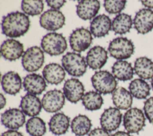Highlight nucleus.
Segmentation results:
<instances>
[{"label":"nucleus","instance_id":"1","mask_svg":"<svg viewBox=\"0 0 153 136\" xmlns=\"http://www.w3.org/2000/svg\"><path fill=\"white\" fill-rule=\"evenodd\" d=\"M2 33L10 38L24 35L30 27V20L25 14L15 11L4 16L1 23Z\"/></svg>","mask_w":153,"mask_h":136},{"label":"nucleus","instance_id":"2","mask_svg":"<svg viewBox=\"0 0 153 136\" xmlns=\"http://www.w3.org/2000/svg\"><path fill=\"white\" fill-rule=\"evenodd\" d=\"M41 46L42 50L50 56L60 55L68 47L65 37L56 32H50L44 35L41 40Z\"/></svg>","mask_w":153,"mask_h":136},{"label":"nucleus","instance_id":"3","mask_svg":"<svg viewBox=\"0 0 153 136\" xmlns=\"http://www.w3.org/2000/svg\"><path fill=\"white\" fill-rule=\"evenodd\" d=\"M62 64L68 74L74 77L83 75L87 68L84 58L75 52H68L63 56Z\"/></svg>","mask_w":153,"mask_h":136},{"label":"nucleus","instance_id":"4","mask_svg":"<svg viewBox=\"0 0 153 136\" xmlns=\"http://www.w3.org/2000/svg\"><path fill=\"white\" fill-rule=\"evenodd\" d=\"M91 80L96 90L104 95L112 93L117 85L115 77L106 70L96 71L92 76Z\"/></svg>","mask_w":153,"mask_h":136},{"label":"nucleus","instance_id":"5","mask_svg":"<svg viewBox=\"0 0 153 136\" xmlns=\"http://www.w3.org/2000/svg\"><path fill=\"white\" fill-rule=\"evenodd\" d=\"M134 44L126 37H117L112 40L109 45L110 55L118 60L129 58L134 53Z\"/></svg>","mask_w":153,"mask_h":136},{"label":"nucleus","instance_id":"6","mask_svg":"<svg viewBox=\"0 0 153 136\" xmlns=\"http://www.w3.org/2000/svg\"><path fill=\"white\" fill-rule=\"evenodd\" d=\"M44 62V52L38 46L29 47L24 52L22 56V66L28 72L38 71L42 67Z\"/></svg>","mask_w":153,"mask_h":136},{"label":"nucleus","instance_id":"7","mask_svg":"<svg viewBox=\"0 0 153 136\" xmlns=\"http://www.w3.org/2000/svg\"><path fill=\"white\" fill-rule=\"evenodd\" d=\"M123 125L128 133H138L145 126L143 111L137 108H129L123 117Z\"/></svg>","mask_w":153,"mask_h":136},{"label":"nucleus","instance_id":"8","mask_svg":"<svg viewBox=\"0 0 153 136\" xmlns=\"http://www.w3.org/2000/svg\"><path fill=\"white\" fill-rule=\"evenodd\" d=\"M93 37L87 29L79 28L74 30L69 37L71 49L75 52H81L87 50L91 44Z\"/></svg>","mask_w":153,"mask_h":136},{"label":"nucleus","instance_id":"9","mask_svg":"<svg viewBox=\"0 0 153 136\" xmlns=\"http://www.w3.org/2000/svg\"><path fill=\"white\" fill-rule=\"evenodd\" d=\"M65 17L59 10L50 9L43 13L39 19L41 27L48 31H55L65 25Z\"/></svg>","mask_w":153,"mask_h":136},{"label":"nucleus","instance_id":"10","mask_svg":"<svg viewBox=\"0 0 153 136\" xmlns=\"http://www.w3.org/2000/svg\"><path fill=\"white\" fill-rule=\"evenodd\" d=\"M65 102L64 93L60 90L54 89L46 92L41 101L42 107L48 113H56L61 110Z\"/></svg>","mask_w":153,"mask_h":136},{"label":"nucleus","instance_id":"11","mask_svg":"<svg viewBox=\"0 0 153 136\" xmlns=\"http://www.w3.org/2000/svg\"><path fill=\"white\" fill-rule=\"evenodd\" d=\"M122 113L116 107H109L105 110L100 118L102 128L108 132L117 129L121 122Z\"/></svg>","mask_w":153,"mask_h":136},{"label":"nucleus","instance_id":"12","mask_svg":"<svg viewBox=\"0 0 153 136\" xmlns=\"http://www.w3.org/2000/svg\"><path fill=\"white\" fill-rule=\"evenodd\" d=\"M2 124L10 129L17 130L23 126L26 121L25 113L22 110L13 108L5 111L1 114Z\"/></svg>","mask_w":153,"mask_h":136},{"label":"nucleus","instance_id":"13","mask_svg":"<svg viewBox=\"0 0 153 136\" xmlns=\"http://www.w3.org/2000/svg\"><path fill=\"white\" fill-rule=\"evenodd\" d=\"M65 98L72 103H76L80 101L84 95V87L82 83L75 78L67 80L63 87Z\"/></svg>","mask_w":153,"mask_h":136},{"label":"nucleus","instance_id":"14","mask_svg":"<svg viewBox=\"0 0 153 136\" xmlns=\"http://www.w3.org/2000/svg\"><path fill=\"white\" fill-rule=\"evenodd\" d=\"M134 28L138 33L145 34L153 28V11L149 8H142L136 14L133 20Z\"/></svg>","mask_w":153,"mask_h":136},{"label":"nucleus","instance_id":"15","mask_svg":"<svg viewBox=\"0 0 153 136\" xmlns=\"http://www.w3.org/2000/svg\"><path fill=\"white\" fill-rule=\"evenodd\" d=\"M24 52L22 43L14 39H8L3 42L1 47V53L3 58L10 61L19 59Z\"/></svg>","mask_w":153,"mask_h":136},{"label":"nucleus","instance_id":"16","mask_svg":"<svg viewBox=\"0 0 153 136\" xmlns=\"http://www.w3.org/2000/svg\"><path fill=\"white\" fill-rule=\"evenodd\" d=\"M108 59L107 51L102 47L97 46L92 47L86 56V62L89 67L93 69L102 68Z\"/></svg>","mask_w":153,"mask_h":136},{"label":"nucleus","instance_id":"17","mask_svg":"<svg viewBox=\"0 0 153 136\" xmlns=\"http://www.w3.org/2000/svg\"><path fill=\"white\" fill-rule=\"evenodd\" d=\"M23 84L28 93L35 95L41 94L47 86L44 78L40 74L34 73L27 75L24 78Z\"/></svg>","mask_w":153,"mask_h":136},{"label":"nucleus","instance_id":"18","mask_svg":"<svg viewBox=\"0 0 153 136\" xmlns=\"http://www.w3.org/2000/svg\"><path fill=\"white\" fill-rule=\"evenodd\" d=\"M112 22L109 16L105 14L94 17L90 23V32L97 38L103 37L111 30Z\"/></svg>","mask_w":153,"mask_h":136},{"label":"nucleus","instance_id":"19","mask_svg":"<svg viewBox=\"0 0 153 136\" xmlns=\"http://www.w3.org/2000/svg\"><path fill=\"white\" fill-rule=\"evenodd\" d=\"M20 107L25 114L32 117L39 114L42 107L38 97L35 95L27 93L22 98Z\"/></svg>","mask_w":153,"mask_h":136},{"label":"nucleus","instance_id":"20","mask_svg":"<svg viewBox=\"0 0 153 136\" xmlns=\"http://www.w3.org/2000/svg\"><path fill=\"white\" fill-rule=\"evenodd\" d=\"M100 4L97 0H82L76 5V14L82 20H90L97 14Z\"/></svg>","mask_w":153,"mask_h":136},{"label":"nucleus","instance_id":"21","mask_svg":"<svg viewBox=\"0 0 153 136\" xmlns=\"http://www.w3.org/2000/svg\"><path fill=\"white\" fill-rule=\"evenodd\" d=\"M44 79L50 84L57 85L62 82L65 77L64 68L59 64L51 63L44 67L42 70Z\"/></svg>","mask_w":153,"mask_h":136},{"label":"nucleus","instance_id":"22","mask_svg":"<svg viewBox=\"0 0 153 136\" xmlns=\"http://www.w3.org/2000/svg\"><path fill=\"white\" fill-rule=\"evenodd\" d=\"M1 85L4 91L8 94L15 95L22 88V79L19 74L13 71L5 74L1 80Z\"/></svg>","mask_w":153,"mask_h":136},{"label":"nucleus","instance_id":"23","mask_svg":"<svg viewBox=\"0 0 153 136\" xmlns=\"http://www.w3.org/2000/svg\"><path fill=\"white\" fill-rule=\"evenodd\" d=\"M70 118L63 113H57L48 122L50 131L56 135L65 134L68 130Z\"/></svg>","mask_w":153,"mask_h":136},{"label":"nucleus","instance_id":"24","mask_svg":"<svg viewBox=\"0 0 153 136\" xmlns=\"http://www.w3.org/2000/svg\"><path fill=\"white\" fill-rule=\"evenodd\" d=\"M112 99L116 108L121 110L129 109L133 102L131 94L126 89L118 87L112 92Z\"/></svg>","mask_w":153,"mask_h":136},{"label":"nucleus","instance_id":"25","mask_svg":"<svg viewBox=\"0 0 153 136\" xmlns=\"http://www.w3.org/2000/svg\"><path fill=\"white\" fill-rule=\"evenodd\" d=\"M131 64L126 61H117L112 67V72L115 78L121 81L131 80L134 74Z\"/></svg>","mask_w":153,"mask_h":136},{"label":"nucleus","instance_id":"26","mask_svg":"<svg viewBox=\"0 0 153 136\" xmlns=\"http://www.w3.org/2000/svg\"><path fill=\"white\" fill-rule=\"evenodd\" d=\"M135 73L141 78H153V62L146 57H140L136 59L134 65Z\"/></svg>","mask_w":153,"mask_h":136},{"label":"nucleus","instance_id":"27","mask_svg":"<svg viewBox=\"0 0 153 136\" xmlns=\"http://www.w3.org/2000/svg\"><path fill=\"white\" fill-rule=\"evenodd\" d=\"M92 124L91 120L85 115L79 114L71 122L72 132L76 136H84L90 132Z\"/></svg>","mask_w":153,"mask_h":136},{"label":"nucleus","instance_id":"28","mask_svg":"<svg viewBox=\"0 0 153 136\" xmlns=\"http://www.w3.org/2000/svg\"><path fill=\"white\" fill-rule=\"evenodd\" d=\"M132 25L133 21L131 16L126 13H121L113 19L112 29L115 34L123 35L130 31Z\"/></svg>","mask_w":153,"mask_h":136},{"label":"nucleus","instance_id":"29","mask_svg":"<svg viewBox=\"0 0 153 136\" xmlns=\"http://www.w3.org/2000/svg\"><path fill=\"white\" fill-rule=\"evenodd\" d=\"M130 93L137 99H145L150 93V86L148 83L141 78L132 80L128 86Z\"/></svg>","mask_w":153,"mask_h":136},{"label":"nucleus","instance_id":"30","mask_svg":"<svg viewBox=\"0 0 153 136\" xmlns=\"http://www.w3.org/2000/svg\"><path fill=\"white\" fill-rule=\"evenodd\" d=\"M82 103L87 110L94 111L101 108L103 99L100 93L96 91H89L84 95Z\"/></svg>","mask_w":153,"mask_h":136},{"label":"nucleus","instance_id":"31","mask_svg":"<svg viewBox=\"0 0 153 136\" xmlns=\"http://www.w3.org/2000/svg\"><path fill=\"white\" fill-rule=\"evenodd\" d=\"M26 129L30 136H43L47 130L45 122L36 116L32 117L27 121Z\"/></svg>","mask_w":153,"mask_h":136},{"label":"nucleus","instance_id":"32","mask_svg":"<svg viewBox=\"0 0 153 136\" xmlns=\"http://www.w3.org/2000/svg\"><path fill=\"white\" fill-rule=\"evenodd\" d=\"M21 8L23 11L29 16H36L40 14L44 10V3L41 0L22 1Z\"/></svg>","mask_w":153,"mask_h":136},{"label":"nucleus","instance_id":"33","mask_svg":"<svg viewBox=\"0 0 153 136\" xmlns=\"http://www.w3.org/2000/svg\"><path fill=\"white\" fill-rule=\"evenodd\" d=\"M126 4V1L105 0L103 5L105 10L109 14H117L125 8Z\"/></svg>","mask_w":153,"mask_h":136},{"label":"nucleus","instance_id":"34","mask_svg":"<svg viewBox=\"0 0 153 136\" xmlns=\"http://www.w3.org/2000/svg\"><path fill=\"white\" fill-rule=\"evenodd\" d=\"M143 110L146 117L153 124V96L149 98L144 102Z\"/></svg>","mask_w":153,"mask_h":136},{"label":"nucleus","instance_id":"35","mask_svg":"<svg viewBox=\"0 0 153 136\" xmlns=\"http://www.w3.org/2000/svg\"><path fill=\"white\" fill-rule=\"evenodd\" d=\"M46 2L50 7L52 8L54 10H58L60 9L61 7L63 6V5L66 3V1L64 0H53V1H50V0H47Z\"/></svg>","mask_w":153,"mask_h":136},{"label":"nucleus","instance_id":"36","mask_svg":"<svg viewBox=\"0 0 153 136\" xmlns=\"http://www.w3.org/2000/svg\"><path fill=\"white\" fill-rule=\"evenodd\" d=\"M88 136H111L109 132L102 128H97L91 130Z\"/></svg>","mask_w":153,"mask_h":136},{"label":"nucleus","instance_id":"37","mask_svg":"<svg viewBox=\"0 0 153 136\" xmlns=\"http://www.w3.org/2000/svg\"><path fill=\"white\" fill-rule=\"evenodd\" d=\"M1 136H24L21 132L17 131V130L10 129L1 134Z\"/></svg>","mask_w":153,"mask_h":136},{"label":"nucleus","instance_id":"38","mask_svg":"<svg viewBox=\"0 0 153 136\" xmlns=\"http://www.w3.org/2000/svg\"><path fill=\"white\" fill-rule=\"evenodd\" d=\"M6 99L2 93L0 94V108L2 109L6 105Z\"/></svg>","mask_w":153,"mask_h":136},{"label":"nucleus","instance_id":"39","mask_svg":"<svg viewBox=\"0 0 153 136\" xmlns=\"http://www.w3.org/2000/svg\"><path fill=\"white\" fill-rule=\"evenodd\" d=\"M112 136H131V135L130 134V133L127 132L119 131L115 132L114 134L112 135Z\"/></svg>","mask_w":153,"mask_h":136},{"label":"nucleus","instance_id":"40","mask_svg":"<svg viewBox=\"0 0 153 136\" xmlns=\"http://www.w3.org/2000/svg\"><path fill=\"white\" fill-rule=\"evenodd\" d=\"M141 2L145 7L153 8V1H141Z\"/></svg>","mask_w":153,"mask_h":136},{"label":"nucleus","instance_id":"41","mask_svg":"<svg viewBox=\"0 0 153 136\" xmlns=\"http://www.w3.org/2000/svg\"><path fill=\"white\" fill-rule=\"evenodd\" d=\"M151 86H152V87L153 89V78H152V80H151Z\"/></svg>","mask_w":153,"mask_h":136}]
</instances>
